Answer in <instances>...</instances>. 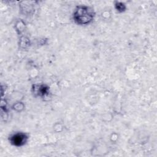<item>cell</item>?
<instances>
[{
    "instance_id": "obj_2",
    "label": "cell",
    "mask_w": 157,
    "mask_h": 157,
    "mask_svg": "<svg viewBox=\"0 0 157 157\" xmlns=\"http://www.w3.org/2000/svg\"><path fill=\"white\" fill-rule=\"evenodd\" d=\"M27 134L23 132H15L9 137V142L13 146L19 147L25 145L28 140Z\"/></svg>"
},
{
    "instance_id": "obj_4",
    "label": "cell",
    "mask_w": 157,
    "mask_h": 157,
    "mask_svg": "<svg viewBox=\"0 0 157 157\" xmlns=\"http://www.w3.org/2000/svg\"><path fill=\"white\" fill-rule=\"evenodd\" d=\"M115 7L118 12H123L126 10V6L121 2H116L115 4Z\"/></svg>"
},
{
    "instance_id": "obj_1",
    "label": "cell",
    "mask_w": 157,
    "mask_h": 157,
    "mask_svg": "<svg viewBox=\"0 0 157 157\" xmlns=\"http://www.w3.org/2000/svg\"><path fill=\"white\" fill-rule=\"evenodd\" d=\"M95 13L92 8L87 6H77L73 13L74 21L78 25H87L94 18Z\"/></svg>"
},
{
    "instance_id": "obj_3",
    "label": "cell",
    "mask_w": 157,
    "mask_h": 157,
    "mask_svg": "<svg viewBox=\"0 0 157 157\" xmlns=\"http://www.w3.org/2000/svg\"><path fill=\"white\" fill-rule=\"evenodd\" d=\"M37 86V87L36 88V89H34V93L37 94L40 97H44L48 94L49 88L46 85H42Z\"/></svg>"
}]
</instances>
